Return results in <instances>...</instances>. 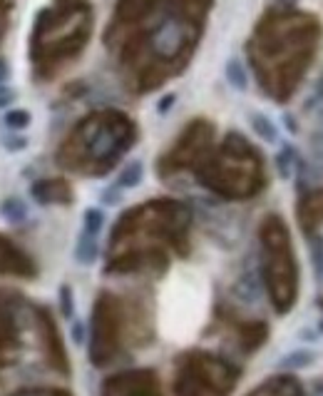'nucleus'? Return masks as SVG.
Listing matches in <instances>:
<instances>
[{
  "instance_id": "obj_11",
  "label": "nucleus",
  "mask_w": 323,
  "mask_h": 396,
  "mask_svg": "<svg viewBox=\"0 0 323 396\" xmlns=\"http://www.w3.org/2000/svg\"><path fill=\"white\" fill-rule=\"evenodd\" d=\"M288 158H291V150H288V148H283L281 155L276 158V163H278V175H281V177H288V175H291V170H288Z\"/></svg>"
},
{
  "instance_id": "obj_12",
  "label": "nucleus",
  "mask_w": 323,
  "mask_h": 396,
  "mask_svg": "<svg viewBox=\"0 0 323 396\" xmlns=\"http://www.w3.org/2000/svg\"><path fill=\"white\" fill-rule=\"evenodd\" d=\"M60 297H62V314L72 317V295H70V290H67V287H62Z\"/></svg>"
},
{
  "instance_id": "obj_9",
  "label": "nucleus",
  "mask_w": 323,
  "mask_h": 396,
  "mask_svg": "<svg viewBox=\"0 0 323 396\" xmlns=\"http://www.w3.org/2000/svg\"><path fill=\"white\" fill-rule=\"evenodd\" d=\"M102 222H105V214H102L100 209H87L85 212V232L100 234Z\"/></svg>"
},
{
  "instance_id": "obj_2",
  "label": "nucleus",
  "mask_w": 323,
  "mask_h": 396,
  "mask_svg": "<svg viewBox=\"0 0 323 396\" xmlns=\"http://www.w3.org/2000/svg\"><path fill=\"white\" fill-rule=\"evenodd\" d=\"M179 45H182V31H179L177 23H164V26L154 33V50L159 53V55H164V57L174 55V53L179 50Z\"/></svg>"
},
{
  "instance_id": "obj_17",
  "label": "nucleus",
  "mask_w": 323,
  "mask_h": 396,
  "mask_svg": "<svg viewBox=\"0 0 323 396\" xmlns=\"http://www.w3.org/2000/svg\"><path fill=\"white\" fill-rule=\"evenodd\" d=\"M3 80H6V62L0 60V82H3Z\"/></svg>"
},
{
  "instance_id": "obj_6",
  "label": "nucleus",
  "mask_w": 323,
  "mask_h": 396,
  "mask_svg": "<svg viewBox=\"0 0 323 396\" xmlns=\"http://www.w3.org/2000/svg\"><path fill=\"white\" fill-rule=\"evenodd\" d=\"M142 175H144V165H142L140 160H137V163H130L120 172V177H117V187H120V189L137 187V185L142 182Z\"/></svg>"
},
{
  "instance_id": "obj_15",
  "label": "nucleus",
  "mask_w": 323,
  "mask_h": 396,
  "mask_svg": "<svg viewBox=\"0 0 323 396\" xmlns=\"http://www.w3.org/2000/svg\"><path fill=\"white\" fill-rule=\"evenodd\" d=\"M72 336H75L77 344H82V321H75V326H72Z\"/></svg>"
},
{
  "instance_id": "obj_8",
  "label": "nucleus",
  "mask_w": 323,
  "mask_h": 396,
  "mask_svg": "<svg viewBox=\"0 0 323 396\" xmlns=\"http://www.w3.org/2000/svg\"><path fill=\"white\" fill-rule=\"evenodd\" d=\"M0 212H3V217H6L8 222H21V219L26 217V207L21 204V199H8Z\"/></svg>"
},
{
  "instance_id": "obj_13",
  "label": "nucleus",
  "mask_w": 323,
  "mask_h": 396,
  "mask_svg": "<svg viewBox=\"0 0 323 396\" xmlns=\"http://www.w3.org/2000/svg\"><path fill=\"white\" fill-rule=\"evenodd\" d=\"M11 100H13V92L8 90V87H3V85H0V107L11 105Z\"/></svg>"
},
{
  "instance_id": "obj_14",
  "label": "nucleus",
  "mask_w": 323,
  "mask_h": 396,
  "mask_svg": "<svg viewBox=\"0 0 323 396\" xmlns=\"http://www.w3.org/2000/svg\"><path fill=\"white\" fill-rule=\"evenodd\" d=\"M117 185L112 189H107V192H102V199H105V202H117V199H120V192H117Z\"/></svg>"
},
{
  "instance_id": "obj_1",
  "label": "nucleus",
  "mask_w": 323,
  "mask_h": 396,
  "mask_svg": "<svg viewBox=\"0 0 323 396\" xmlns=\"http://www.w3.org/2000/svg\"><path fill=\"white\" fill-rule=\"evenodd\" d=\"M266 257V282L273 297V307L278 312H286L293 304V295H296V270H293L286 234L268 237Z\"/></svg>"
},
{
  "instance_id": "obj_3",
  "label": "nucleus",
  "mask_w": 323,
  "mask_h": 396,
  "mask_svg": "<svg viewBox=\"0 0 323 396\" xmlns=\"http://www.w3.org/2000/svg\"><path fill=\"white\" fill-rule=\"evenodd\" d=\"M97 252H100V247H97V234L82 232L80 239H77V247H75L77 262H80V264H92L97 259Z\"/></svg>"
},
{
  "instance_id": "obj_4",
  "label": "nucleus",
  "mask_w": 323,
  "mask_h": 396,
  "mask_svg": "<svg viewBox=\"0 0 323 396\" xmlns=\"http://www.w3.org/2000/svg\"><path fill=\"white\" fill-rule=\"evenodd\" d=\"M249 120H251L254 132H256L264 143H276V138H278L276 125H273V122L268 120L266 115H261V112H251V117H249Z\"/></svg>"
},
{
  "instance_id": "obj_7",
  "label": "nucleus",
  "mask_w": 323,
  "mask_h": 396,
  "mask_svg": "<svg viewBox=\"0 0 323 396\" xmlns=\"http://www.w3.org/2000/svg\"><path fill=\"white\" fill-rule=\"evenodd\" d=\"M313 361V354L311 351H306V349H298V351H293V354H288V356H283L281 359V369H303V366H308Z\"/></svg>"
},
{
  "instance_id": "obj_16",
  "label": "nucleus",
  "mask_w": 323,
  "mask_h": 396,
  "mask_svg": "<svg viewBox=\"0 0 323 396\" xmlns=\"http://www.w3.org/2000/svg\"><path fill=\"white\" fill-rule=\"evenodd\" d=\"M172 100H174V95H169V97H164V100H162V105H159V110H162V112H164V110H167V107H169V105H172Z\"/></svg>"
},
{
  "instance_id": "obj_5",
  "label": "nucleus",
  "mask_w": 323,
  "mask_h": 396,
  "mask_svg": "<svg viewBox=\"0 0 323 396\" xmlns=\"http://www.w3.org/2000/svg\"><path fill=\"white\" fill-rule=\"evenodd\" d=\"M227 80H229V85L239 92H244L249 87V75H246V70H244V65L237 60V57H232V60L227 62Z\"/></svg>"
},
{
  "instance_id": "obj_10",
  "label": "nucleus",
  "mask_w": 323,
  "mask_h": 396,
  "mask_svg": "<svg viewBox=\"0 0 323 396\" xmlns=\"http://www.w3.org/2000/svg\"><path fill=\"white\" fill-rule=\"evenodd\" d=\"M6 122H8V127H13V130H23L26 125H30V115H28L26 110H11L6 115Z\"/></svg>"
}]
</instances>
